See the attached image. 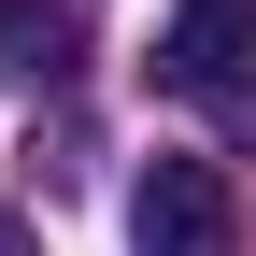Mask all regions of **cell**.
<instances>
[{"label": "cell", "instance_id": "6da1fadb", "mask_svg": "<svg viewBox=\"0 0 256 256\" xmlns=\"http://www.w3.org/2000/svg\"><path fill=\"white\" fill-rule=\"evenodd\" d=\"M156 86L214 114H256V0H171L156 14Z\"/></svg>", "mask_w": 256, "mask_h": 256}, {"label": "cell", "instance_id": "7a4b0ae2", "mask_svg": "<svg viewBox=\"0 0 256 256\" xmlns=\"http://www.w3.org/2000/svg\"><path fill=\"white\" fill-rule=\"evenodd\" d=\"M128 256H242V200L214 156H156L128 185Z\"/></svg>", "mask_w": 256, "mask_h": 256}, {"label": "cell", "instance_id": "3957f363", "mask_svg": "<svg viewBox=\"0 0 256 256\" xmlns=\"http://www.w3.org/2000/svg\"><path fill=\"white\" fill-rule=\"evenodd\" d=\"M0 57H14L28 86H43V72H72V14H43V0H14V14H0Z\"/></svg>", "mask_w": 256, "mask_h": 256}, {"label": "cell", "instance_id": "277c9868", "mask_svg": "<svg viewBox=\"0 0 256 256\" xmlns=\"http://www.w3.org/2000/svg\"><path fill=\"white\" fill-rule=\"evenodd\" d=\"M0 256H43V242H28V228H14V214H0Z\"/></svg>", "mask_w": 256, "mask_h": 256}]
</instances>
